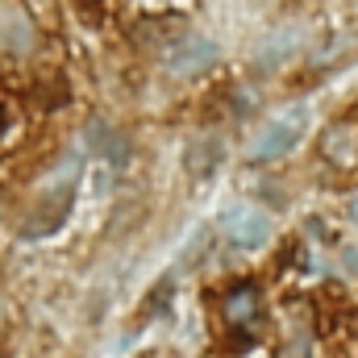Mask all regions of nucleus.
I'll return each mask as SVG.
<instances>
[{"label":"nucleus","instance_id":"obj_1","mask_svg":"<svg viewBox=\"0 0 358 358\" xmlns=\"http://www.w3.org/2000/svg\"><path fill=\"white\" fill-rule=\"evenodd\" d=\"M221 317H225V325H229L242 342H250L255 325L263 321V292H259L250 279L234 283V287L225 292V300H221Z\"/></svg>","mask_w":358,"mask_h":358},{"label":"nucleus","instance_id":"obj_2","mask_svg":"<svg viewBox=\"0 0 358 358\" xmlns=\"http://www.w3.org/2000/svg\"><path fill=\"white\" fill-rule=\"evenodd\" d=\"M221 229H225V238L238 250H259L271 238V217L263 208H255V204H234V208H225Z\"/></svg>","mask_w":358,"mask_h":358},{"label":"nucleus","instance_id":"obj_3","mask_svg":"<svg viewBox=\"0 0 358 358\" xmlns=\"http://www.w3.org/2000/svg\"><path fill=\"white\" fill-rule=\"evenodd\" d=\"M71 196H76V187H50L34 208H29V217L21 221V238L25 242H34V238H46V234H55L63 221H67V208H71Z\"/></svg>","mask_w":358,"mask_h":358},{"label":"nucleus","instance_id":"obj_4","mask_svg":"<svg viewBox=\"0 0 358 358\" xmlns=\"http://www.w3.org/2000/svg\"><path fill=\"white\" fill-rule=\"evenodd\" d=\"M300 134H304V113L296 108V113H287V117H279V121L263 125V134L250 142V159H255V163H267V159L287 155V150L300 142Z\"/></svg>","mask_w":358,"mask_h":358},{"label":"nucleus","instance_id":"obj_5","mask_svg":"<svg viewBox=\"0 0 358 358\" xmlns=\"http://www.w3.org/2000/svg\"><path fill=\"white\" fill-rule=\"evenodd\" d=\"M213 63H217V42H208V38H200V34L179 38L176 46L167 50V71L179 76V80L200 76V71H208Z\"/></svg>","mask_w":358,"mask_h":358},{"label":"nucleus","instance_id":"obj_6","mask_svg":"<svg viewBox=\"0 0 358 358\" xmlns=\"http://www.w3.org/2000/svg\"><path fill=\"white\" fill-rule=\"evenodd\" d=\"M84 138H88V146L100 155V159H108L113 167H125L129 163V138L121 134V129H113L108 121H100V117H92L88 125H84Z\"/></svg>","mask_w":358,"mask_h":358},{"label":"nucleus","instance_id":"obj_7","mask_svg":"<svg viewBox=\"0 0 358 358\" xmlns=\"http://www.w3.org/2000/svg\"><path fill=\"white\" fill-rule=\"evenodd\" d=\"M321 155H325L334 167H355L358 163V129L350 121H334V125L321 134Z\"/></svg>","mask_w":358,"mask_h":358},{"label":"nucleus","instance_id":"obj_8","mask_svg":"<svg viewBox=\"0 0 358 358\" xmlns=\"http://www.w3.org/2000/svg\"><path fill=\"white\" fill-rule=\"evenodd\" d=\"M296 46H300V29H296V25H287V29L271 34L267 42L259 46V55H255V67H263V71L279 67L283 59H292V50H296Z\"/></svg>","mask_w":358,"mask_h":358},{"label":"nucleus","instance_id":"obj_9","mask_svg":"<svg viewBox=\"0 0 358 358\" xmlns=\"http://www.w3.org/2000/svg\"><path fill=\"white\" fill-rule=\"evenodd\" d=\"M217 159H221V146L213 142V138H200V142H192L187 146V171L196 179H204L213 167H217Z\"/></svg>","mask_w":358,"mask_h":358},{"label":"nucleus","instance_id":"obj_10","mask_svg":"<svg viewBox=\"0 0 358 358\" xmlns=\"http://www.w3.org/2000/svg\"><path fill=\"white\" fill-rule=\"evenodd\" d=\"M0 129H4V108H0Z\"/></svg>","mask_w":358,"mask_h":358}]
</instances>
